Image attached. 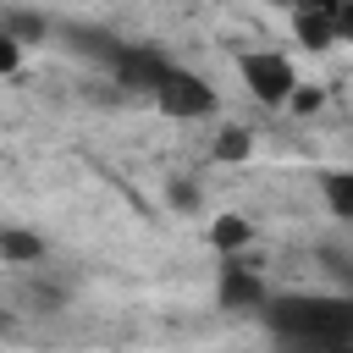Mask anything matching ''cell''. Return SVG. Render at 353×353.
<instances>
[{"label": "cell", "instance_id": "1", "mask_svg": "<svg viewBox=\"0 0 353 353\" xmlns=\"http://www.w3.org/2000/svg\"><path fill=\"white\" fill-rule=\"evenodd\" d=\"M259 320L287 347H353V292H270Z\"/></svg>", "mask_w": 353, "mask_h": 353}, {"label": "cell", "instance_id": "2", "mask_svg": "<svg viewBox=\"0 0 353 353\" xmlns=\"http://www.w3.org/2000/svg\"><path fill=\"white\" fill-rule=\"evenodd\" d=\"M237 77L259 105H287L292 88H298V72H292V61L281 50H243L237 55Z\"/></svg>", "mask_w": 353, "mask_h": 353}, {"label": "cell", "instance_id": "3", "mask_svg": "<svg viewBox=\"0 0 353 353\" xmlns=\"http://www.w3.org/2000/svg\"><path fill=\"white\" fill-rule=\"evenodd\" d=\"M171 121H204V116H215V88L199 77V72H188V66H176L171 61V72L160 77V88L149 94Z\"/></svg>", "mask_w": 353, "mask_h": 353}, {"label": "cell", "instance_id": "4", "mask_svg": "<svg viewBox=\"0 0 353 353\" xmlns=\"http://www.w3.org/2000/svg\"><path fill=\"white\" fill-rule=\"evenodd\" d=\"M105 72H110V83H116V88L154 94V88H160V77L171 72V55H165V50H154V44H127V39H121V50H116V61H110Z\"/></svg>", "mask_w": 353, "mask_h": 353}, {"label": "cell", "instance_id": "5", "mask_svg": "<svg viewBox=\"0 0 353 353\" xmlns=\"http://www.w3.org/2000/svg\"><path fill=\"white\" fill-rule=\"evenodd\" d=\"M215 298H221V309L259 314V309H265V298H270V281H265L254 265H243V259H226V265H221V281H215Z\"/></svg>", "mask_w": 353, "mask_h": 353}, {"label": "cell", "instance_id": "6", "mask_svg": "<svg viewBox=\"0 0 353 353\" xmlns=\"http://www.w3.org/2000/svg\"><path fill=\"white\" fill-rule=\"evenodd\" d=\"M72 276H61V270H50L44 259L39 265H22V303L33 309V314H61L66 303H72Z\"/></svg>", "mask_w": 353, "mask_h": 353}, {"label": "cell", "instance_id": "7", "mask_svg": "<svg viewBox=\"0 0 353 353\" xmlns=\"http://www.w3.org/2000/svg\"><path fill=\"white\" fill-rule=\"evenodd\" d=\"M55 39H61V50H72V55H83L94 66H110L116 50H121V39L110 28H99V22H55Z\"/></svg>", "mask_w": 353, "mask_h": 353}, {"label": "cell", "instance_id": "8", "mask_svg": "<svg viewBox=\"0 0 353 353\" xmlns=\"http://www.w3.org/2000/svg\"><path fill=\"white\" fill-rule=\"evenodd\" d=\"M0 259L6 265H39V259H50V243L39 237V232H28V226H0Z\"/></svg>", "mask_w": 353, "mask_h": 353}, {"label": "cell", "instance_id": "9", "mask_svg": "<svg viewBox=\"0 0 353 353\" xmlns=\"http://www.w3.org/2000/svg\"><path fill=\"white\" fill-rule=\"evenodd\" d=\"M292 33H298V44H309V50H331V44H336V11L298 6V17H292Z\"/></svg>", "mask_w": 353, "mask_h": 353}, {"label": "cell", "instance_id": "10", "mask_svg": "<svg viewBox=\"0 0 353 353\" xmlns=\"http://www.w3.org/2000/svg\"><path fill=\"white\" fill-rule=\"evenodd\" d=\"M320 199L336 221H353V165H331L320 171Z\"/></svg>", "mask_w": 353, "mask_h": 353}, {"label": "cell", "instance_id": "11", "mask_svg": "<svg viewBox=\"0 0 353 353\" xmlns=\"http://www.w3.org/2000/svg\"><path fill=\"white\" fill-rule=\"evenodd\" d=\"M22 44H39V39H55V17H44V11H6L0 17Z\"/></svg>", "mask_w": 353, "mask_h": 353}, {"label": "cell", "instance_id": "12", "mask_svg": "<svg viewBox=\"0 0 353 353\" xmlns=\"http://www.w3.org/2000/svg\"><path fill=\"white\" fill-rule=\"evenodd\" d=\"M210 243H215L221 254H237V248L254 243V226H248L243 215H221V221H210Z\"/></svg>", "mask_w": 353, "mask_h": 353}, {"label": "cell", "instance_id": "13", "mask_svg": "<svg viewBox=\"0 0 353 353\" xmlns=\"http://www.w3.org/2000/svg\"><path fill=\"white\" fill-rule=\"evenodd\" d=\"M254 154V132L248 127H221L215 132V160H248Z\"/></svg>", "mask_w": 353, "mask_h": 353}, {"label": "cell", "instance_id": "14", "mask_svg": "<svg viewBox=\"0 0 353 353\" xmlns=\"http://www.w3.org/2000/svg\"><path fill=\"white\" fill-rule=\"evenodd\" d=\"M320 259H325V270L336 276V287L353 292V254H342V248H320Z\"/></svg>", "mask_w": 353, "mask_h": 353}, {"label": "cell", "instance_id": "15", "mask_svg": "<svg viewBox=\"0 0 353 353\" xmlns=\"http://www.w3.org/2000/svg\"><path fill=\"white\" fill-rule=\"evenodd\" d=\"M17 66H22V39H17V33L0 22V77H11Z\"/></svg>", "mask_w": 353, "mask_h": 353}, {"label": "cell", "instance_id": "16", "mask_svg": "<svg viewBox=\"0 0 353 353\" xmlns=\"http://www.w3.org/2000/svg\"><path fill=\"white\" fill-rule=\"evenodd\" d=\"M165 199H171V210H199V188L193 182H171Z\"/></svg>", "mask_w": 353, "mask_h": 353}, {"label": "cell", "instance_id": "17", "mask_svg": "<svg viewBox=\"0 0 353 353\" xmlns=\"http://www.w3.org/2000/svg\"><path fill=\"white\" fill-rule=\"evenodd\" d=\"M287 105H292V110H303V116H309V110H314V105H320V94H314V88H292V99H287Z\"/></svg>", "mask_w": 353, "mask_h": 353}, {"label": "cell", "instance_id": "18", "mask_svg": "<svg viewBox=\"0 0 353 353\" xmlns=\"http://www.w3.org/2000/svg\"><path fill=\"white\" fill-rule=\"evenodd\" d=\"M336 39H353V0L336 6Z\"/></svg>", "mask_w": 353, "mask_h": 353}, {"label": "cell", "instance_id": "19", "mask_svg": "<svg viewBox=\"0 0 353 353\" xmlns=\"http://www.w3.org/2000/svg\"><path fill=\"white\" fill-rule=\"evenodd\" d=\"M298 6H320V11H336L342 0H298Z\"/></svg>", "mask_w": 353, "mask_h": 353}, {"label": "cell", "instance_id": "20", "mask_svg": "<svg viewBox=\"0 0 353 353\" xmlns=\"http://www.w3.org/2000/svg\"><path fill=\"white\" fill-rule=\"evenodd\" d=\"M6 331H11V314H6V309H0V336H6Z\"/></svg>", "mask_w": 353, "mask_h": 353}]
</instances>
